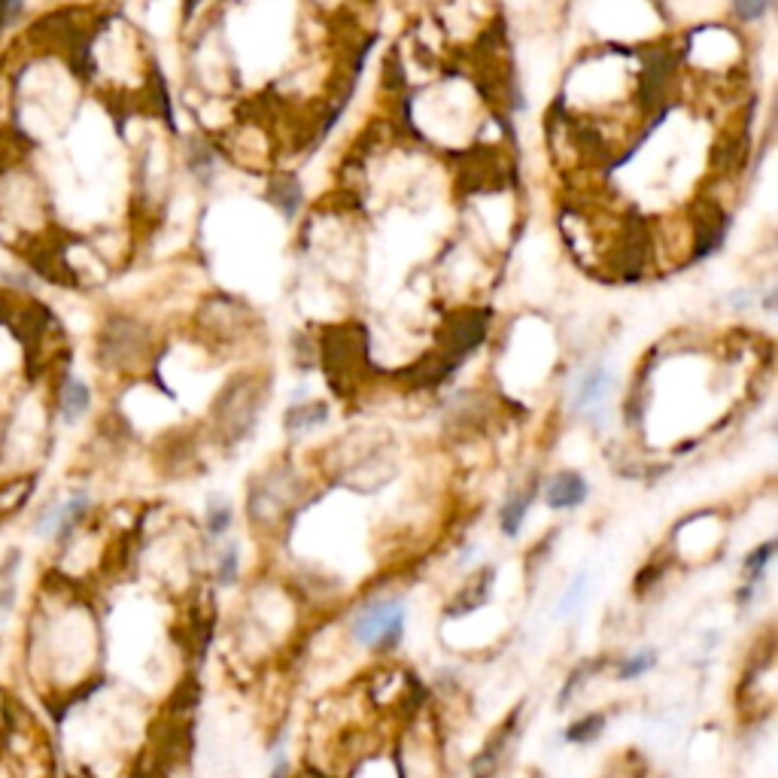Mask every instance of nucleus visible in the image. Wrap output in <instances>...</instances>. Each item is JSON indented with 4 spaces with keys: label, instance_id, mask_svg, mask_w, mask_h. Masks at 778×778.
I'll use <instances>...</instances> for the list:
<instances>
[{
    "label": "nucleus",
    "instance_id": "nucleus-1",
    "mask_svg": "<svg viewBox=\"0 0 778 778\" xmlns=\"http://www.w3.org/2000/svg\"><path fill=\"white\" fill-rule=\"evenodd\" d=\"M353 639L359 645H371L380 651H393L399 648L402 636H405V608L399 599H380L371 602L359 617H353L350 627Z\"/></svg>",
    "mask_w": 778,
    "mask_h": 778
},
{
    "label": "nucleus",
    "instance_id": "nucleus-2",
    "mask_svg": "<svg viewBox=\"0 0 778 778\" xmlns=\"http://www.w3.org/2000/svg\"><path fill=\"white\" fill-rule=\"evenodd\" d=\"M89 511H92L89 493H70L67 499H61V502L55 499L43 508V514L34 523V532L40 538H52V541L64 544L73 538L76 529H80V523L89 517Z\"/></svg>",
    "mask_w": 778,
    "mask_h": 778
},
{
    "label": "nucleus",
    "instance_id": "nucleus-3",
    "mask_svg": "<svg viewBox=\"0 0 778 778\" xmlns=\"http://www.w3.org/2000/svg\"><path fill=\"white\" fill-rule=\"evenodd\" d=\"M587 496H590V484L578 472H557L548 481V487H544V502H548V508H554V511L578 508L587 502Z\"/></svg>",
    "mask_w": 778,
    "mask_h": 778
},
{
    "label": "nucleus",
    "instance_id": "nucleus-4",
    "mask_svg": "<svg viewBox=\"0 0 778 778\" xmlns=\"http://www.w3.org/2000/svg\"><path fill=\"white\" fill-rule=\"evenodd\" d=\"M517 715H520V712H514V715L487 739V745L478 751V757H475V763H472V778H493V775H496V769H499V763H502V757H505V751H508L514 733H517Z\"/></svg>",
    "mask_w": 778,
    "mask_h": 778
},
{
    "label": "nucleus",
    "instance_id": "nucleus-5",
    "mask_svg": "<svg viewBox=\"0 0 778 778\" xmlns=\"http://www.w3.org/2000/svg\"><path fill=\"white\" fill-rule=\"evenodd\" d=\"M58 411L64 426H76L89 411H92V389L80 377H67L61 396H58Z\"/></svg>",
    "mask_w": 778,
    "mask_h": 778
},
{
    "label": "nucleus",
    "instance_id": "nucleus-6",
    "mask_svg": "<svg viewBox=\"0 0 778 778\" xmlns=\"http://www.w3.org/2000/svg\"><path fill=\"white\" fill-rule=\"evenodd\" d=\"M493 581H496V572H493V569H481V575H475L469 584H465V587L453 596V602L447 605V614L462 617V614L478 611V608L490 599Z\"/></svg>",
    "mask_w": 778,
    "mask_h": 778
},
{
    "label": "nucleus",
    "instance_id": "nucleus-7",
    "mask_svg": "<svg viewBox=\"0 0 778 778\" xmlns=\"http://www.w3.org/2000/svg\"><path fill=\"white\" fill-rule=\"evenodd\" d=\"M532 499H535V484L526 487V490H517L511 499H505V505L499 511V526H502L505 535L514 538L520 532V526H523V520H526V514L532 508Z\"/></svg>",
    "mask_w": 778,
    "mask_h": 778
},
{
    "label": "nucleus",
    "instance_id": "nucleus-8",
    "mask_svg": "<svg viewBox=\"0 0 778 778\" xmlns=\"http://www.w3.org/2000/svg\"><path fill=\"white\" fill-rule=\"evenodd\" d=\"M329 420V405L326 402H295L286 411V429L289 432H307L317 429Z\"/></svg>",
    "mask_w": 778,
    "mask_h": 778
},
{
    "label": "nucleus",
    "instance_id": "nucleus-9",
    "mask_svg": "<svg viewBox=\"0 0 778 778\" xmlns=\"http://www.w3.org/2000/svg\"><path fill=\"white\" fill-rule=\"evenodd\" d=\"M231 520H235V508L225 496H207L204 502V529L210 538H225L231 529Z\"/></svg>",
    "mask_w": 778,
    "mask_h": 778
},
{
    "label": "nucleus",
    "instance_id": "nucleus-10",
    "mask_svg": "<svg viewBox=\"0 0 778 778\" xmlns=\"http://www.w3.org/2000/svg\"><path fill=\"white\" fill-rule=\"evenodd\" d=\"M241 578V544L225 541L216 551V581L222 587H231Z\"/></svg>",
    "mask_w": 778,
    "mask_h": 778
},
{
    "label": "nucleus",
    "instance_id": "nucleus-11",
    "mask_svg": "<svg viewBox=\"0 0 778 778\" xmlns=\"http://www.w3.org/2000/svg\"><path fill=\"white\" fill-rule=\"evenodd\" d=\"M608 383H611V377H608V371H602V368H593L584 380H581V386H578V408H587V405H596V402H602L605 399V393H608Z\"/></svg>",
    "mask_w": 778,
    "mask_h": 778
},
{
    "label": "nucleus",
    "instance_id": "nucleus-12",
    "mask_svg": "<svg viewBox=\"0 0 778 778\" xmlns=\"http://www.w3.org/2000/svg\"><path fill=\"white\" fill-rule=\"evenodd\" d=\"M605 730V715H584V718H578V721H572L569 727H566V742H572V745H590L599 733Z\"/></svg>",
    "mask_w": 778,
    "mask_h": 778
},
{
    "label": "nucleus",
    "instance_id": "nucleus-13",
    "mask_svg": "<svg viewBox=\"0 0 778 778\" xmlns=\"http://www.w3.org/2000/svg\"><path fill=\"white\" fill-rule=\"evenodd\" d=\"M654 666H657V651H654V648H648V651H636L633 657L620 660V663H617V669H614V675H617L620 681H633V678H639V675L651 672Z\"/></svg>",
    "mask_w": 778,
    "mask_h": 778
},
{
    "label": "nucleus",
    "instance_id": "nucleus-14",
    "mask_svg": "<svg viewBox=\"0 0 778 778\" xmlns=\"http://www.w3.org/2000/svg\"><path fill=\"white\" fill-rule=\"evenodd\" d=\"M778 551H775V541H763V544H757V548L745 557V572H748V590L763 578V572H766V566H769V560L775 557ZM745 590V593H748Z\"/></svg>",
    "mask_w": 778,
    "mask_h": 778
},
{
    "label": "nucleus",
    "instance_id": "nucleus-15",
    "mask_svg": "<svg viewBox=\"0 0 778 778\" xmlns=\"http://www.w3.org/2000/svg\"><path fill=\"white\" fill-rule=\"evenodd\" d=\"M739 25H757L772 10V0H730Z\"/></svg>",
    "mask_w": 778,
    "mask_h": 778
},
{
    "label": "nucleus",
    "instance_id": "nucleus-16",
    "mask_svg": "<svg viewBox=\"0 0 778 778\" xmlns=\"http://www.w3.org/2000/svg\"><path fill=\"white\" fill-rule=\"evenodd\" d=\"M590 666H593V663H584V666L572 669V675H569V681L563 684V693H560V706H566V703H569V699H572V696H575V693L581 690V684H584V681L590 678V672H593Z\"/></svg>",
    "mask_w": 778,
    "mask_h": 778
},
{
    "label": "nucleus",
    "instance_id": "nucleus-17",
    "mask_svg": "<svg viewBox=\"0 0 778 778\" xmlns=\"http://www.w3.org/2000/svg\"><path fill=\"white\" fill-rule=\"evenodd\" d=\"M584 587H587V575H578V578H575V584L566 590V599L560 602V614H569V611H572V608H575V605L584 599Z\"/></svg>",
    "mask_w": 778,
    "mask_h": 778
},
{
    "label": "nucleus",
    "instance_id": "nucleus-18",
    "mask_svg": "<svg viewBox=\"0 0 778 778\" xmlns=\"http://www.w3.org/2000/svg\"><path fill=\"white\" fill-rule=\"evenodd\" d=\"M766 143H778V92L769 101V116H766Z\"/></svg>",
    "mask_w": 778,
    "mask_h": 778
},
{
    "label": "nucleus",
    "instance_id": "nucleus-19",
    "mask_svg": "<svg viewBox=\"0 0 778 778\" xmlns=\"http://www.w3.org/2000/svg\"><path fill=\"white\" fill-rule=\"evenodd\" d=\"M763 307H766V310H772V314H778V286H772V289L766 292V298H763Z\"/></svg>",
    "mask_w": 778,
    "mask_h": 778
},
{
    "label": "nucleus",
    "instance_id": "nucleus-20",
    "mask_svg": "<svg viewBox=\"0 0 778 778\" xmlns=\"http://www.w3.org/2000/svg\"><path fill=\"white\" fill-rule=\"evenodd\" d=\"M772 541H775V551H778V538H772Z\"/></svg>",
    "mask_w": 778,
    "mask_h": 778
},
{
    "label": "nucleus",
    "instance_id": "nucleus-21",
    "mask_svg": "<svg viewBox=\"0 0 778 778\" xmlns=\"http://www.w3.org/2000/svg\"><path fill=\"white\" fill-rule=\"evenodd\" d=\"M772 7H778V0H772Z\"/></svg>",
    "mask_w": 778,
    "mask_h": 778
}]
</instances>
